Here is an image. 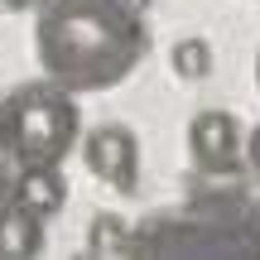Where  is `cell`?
I'll return each instance as SVG.
<instances>
[{
    "label": "cell",
    "instance_id": "1",
    "mask_svg": "<svg viewBox=\"0 0 260 260\" xmlns=\"http://www.w3.org/2000/svg\"><path fill=\"white\" fill-rule=\"evenodd\" d=\"M149 53V24L125 0H44L34 10L39 73L63 92H111Z\"/></svg>",
    "mask_w": 260,
    "mask_h": 260
},
{
    "label": "cell",
    "instance_id": "2",
    "mask_svg": "<svg viewBox=\"0 0 260 260\" xmlns=\"http://www.w3.org/2000/svg\"><path fill=\"white\" fill-rule=\"evenodd\" d=\"M251 198L232 193H193L183 207L149 212L130 226L121 260H255L251 241Z\"/></svg>",
    "mask_w": 260,
    "mask_h": 260
},
{
    "label": "cell",
    "instance_id": "3",
    "mask_svg": "<svg viewBox=\"0 0 260 260\" xmlns=\"http://www.w3.org/2000/svg\"><path fill=\"white\" fill-rule=\"evenodd\" d=\"M82 140L77 96L58 82H19L0 96V159L15 169L29 164H63Z\"/></svg>",
    "mask_w": 260,
    "mask_h": 260
},
{
    "label": "cell",
    "instance_id": "4",
    "mask_svg": "<svg viewBox=\"0 0 260 260\" xmlns=\"http://www.w3.org/2000/svg\"><path fill=\"white\" fill-rule=\"evenodd\" d=\"M77 149H82V164L92 178H102L106 188H116V193H135L140 188V140L130 125H92L82 140H77Z\"/></svg>",
    "mask_w": 260,
    "mask_h": 260
},
{
    "label": "cell",
    "instance_id": "5",
    "mask_svg": "<svg viewBox=\"0 0 260 260\" xmlns=\"http://www.w3.org/2000/svg\"><path fill=\"white\" fill-rule=\"evenodd\" d=\"M188 154H193L203 178H226L241 174L246 159V130L232 111H198L188 121Z\"/></svg>",
    "mask_w": 260,
    "mask_h": 260
},
{
    "label": "cell",
    "instance_id": "6",
    "mask_svg": "<svg viewBox=\"0 0 260 260\" xmlns=\"http://www.w3.org/2000/svg\"><path fill=\"white\" fill-rule=\"evenodd\" d=\"M10 203H19L24 212H34L39 222H53V217L68 207V178H63V169H58V164L15 169V178H10Z\"/></svg>",
    "mask_w": 260,
    "mask_h": 260
},
{
    "label": "cell",
    "instance_id": "7",
    "mask_svg": "<svg viewBox=\"0 0 260 260\" xmlns=\"http://www.w3.org/2000/svg\"><path fill=\"white\" fill-rule=\"evenodd\" d=\"M44 226L19 203H0V260H39L44 255Z\"/></svg>",
    "mask_w": 260,
    "mask_h": 260
},
{
    "label": "cell",
    "instance_id": "8",
    "mask_svg": "<svg viewBox=\"0 0 260 260\" xmlns=\"http://www.w3.org/2000/svg\"><path fill=\"white\" fill-rule=\"evenodd\" d=\"M169 68H174L183 82H203L212 73V44L207 39H178L169 48Z\"/></svg>",
    "mask_w": 260,
    "mask_h": 260
},
{
    "label": "cell",
    "instance_id": "9",
    "mask_svg": "<svg viewBox=\"0 0 260 260\" xmlns=\"http://www.w3.org/2000/svg\"><path fill=\"white\" fill-rule=\"evenodd\" d=\"M125 236H130V226H125L116 212H96V217H92V226H87V246H92L96 255L121 251V246H125Z\"/></svg>",
    "mask_w": 260,
    "mask_h": 260
},
{
    "label": "cell",
    "instance_id": "10",
    "mask_svg": "<svg viewBox=\"0 0 260 260\" xmlns=\"http://www.w3.org/2000/svg\"><path fill=\"white\" fill-rule=\"evenodd\" d=\"M246 169L255 174V183H260V125L246 135Z\"/></svg>",
    "mask_w": 260,
    "mask_h": 260
},
{
    "label": "cell",
    "instance_id": "11",
    "mask_svg": "<svg viewBox=\"0 0 260 260\" xmlns=\"http://www.w3.org/2000/svg\"><path fill=\"white\" fill-rule=\"evenodd\" d=\"M251 241H255V260H260V193L251 198Z\"/></svg>",
    "mask_w": 260,
    "mask_h": 260
},
{
    "label": "cell",
    "instance_id": "12",
    "mask_svg": "<svg viewBox=\"0 0 260 260\" xmlns=\"http://www.w3.org/2000/svg\"><path fill=\"white\" fill-rule=\"evenodd\" d=\"M44 0H0V10H39Z\"/></svg>",
    "mask_w": 260,
    "mask_h": 260
},
{
    "label": "cell",
    "instance_id": "13",
    "mask_svg": "<svg viewBox=\"0 0 260 260\" xmlns=\"http://www.w3.org/2000/svg\"><path fill=\"white\" fill-rule=\"evenodd\" d=\"M10 198V174H5V159H0V203Z\"/></svg>",
    "mask_w": 260,
    "mask_h": 260
},
{
    "label": "cell",
    "instance_id": "14",
    "mask_svg": "<svg viewBox=\"0 0 260 260\" xmlns=\"http://www.w3.org/2000/svg\"><path fill=\"white\" fill-rule=\"evenodd\" d=\"M73 260H106V255H96V251H92V246H87V251H77Z\"/></svg>",
    "mask_w": 260,
    "mask_h": 260
},
{
    "label": "cell",
    "instance_id": "15",
    "mask_svg": "<svg viewBox=\"0 0 260 260\" xmlns=\"http://www.w3.org/2000/svg\"><path fill=\"white\" fill-rule=\"evenodd\" d=\"M255 87H260V53H255Z\"/></svg>",
    "mask_w": 260,
    "mask_h": 260
}]
</instances>
